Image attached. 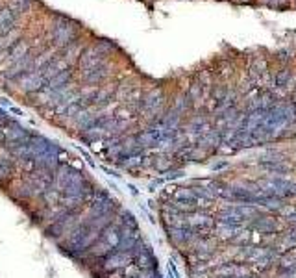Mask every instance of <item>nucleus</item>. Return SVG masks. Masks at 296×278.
I'll list each match as a JSON object with an SVG mask.
<instances>
[{
	"label": "nucleus",
	"instance_id": "3",
	"mask_svg": "<svg viewBox=\"0 0 296 278\" xmlns=\"http://www.w3.org/2000/svg\"><path fill=\"white\" fill-rule=\"evenodd\" d=\"M19 17H21V15H15V17H11V19H7L6 22L0 24V37H7V35L13 32L15 28H17L15 24L19 22Z\"/></svg>",
	"mask_w": 296,
	"mask_h": 278
},
{
	"label": "nucleus",
	"instance_id": "1",
	"mask_svg": "<svg viewBox=\"0 0 296 278\" xmlns=\"http://www.w3.org/2000/svg\"><path fill=\"white\" fill-rule=\"evenodd\" d=\"M154 209L187 278H296V150L170 182Z\"/></svg>",
	"mask_w": 296,
	"mask_h": 278
},
{
	"label": "nucleus",
	"instance_id": "6",
	"mask_svg": "<svg viewBox=\"0 0 296 278\" xmlns=\"http://www.w3.org/2000/svg\"><path fill=\"white\" fill-rule=\"evenodd\" d=\"M15 15H19V13H15L9 6L2 7V9H0V24H2V22H6L7 19H11V17H15Z\"/></svg>",
	"mask_w": 296,
	"mask_h": 278
},
{
	"label": "nucleus",
	"instance_id": "4",
	"mask_svg": "<svg viewBox=\"0 0 296 278\" xmlns=\"http://www.w3.org/2000/svg\"><path fill=\"white\" fill-rule=\"evenodd\" d=\"M32 4H34V0H11V9H13L15 13H26L30 7H32Z\"/></svg>",
	"mask_w": 296,
	"mask_h": 278
},
{
	"label": "nucleus",
	"instance_id": "2",
	"mask_svg": "<svg viewBox=\"0 0 296 278\" xmlns=\"http://www.w3.org/2000/svg\"><path fill=\"white\" fill-rule=\"evenodd\" d=\"M59 21L61 22L54 24V30H52V37H54L57 50L65 49L67 45H71L72 41H76L78 37H80V28L74 22H71L69 19H65V17H61Z\"/></svg>",
	"mask_w": 296,
	"mask_h": 278
},
{
	"label": "nucleus",
	"instance_id": "5",
	"mask_svg": "<svg viewBox=\"0 0 296 278\" xmlns=\"http://www.w3.org/2000/svg\"><path fill=\"white\" fill-rule=\"evenodd\" d=\"M97 50H99L100 54H104V56H111L113 54V49H115V45H113L111 41H106V39H102V41H99L97 45Z\"/></svg>",
	"mask_w": 296,
	"mask_h": 278
}]
</instances>
